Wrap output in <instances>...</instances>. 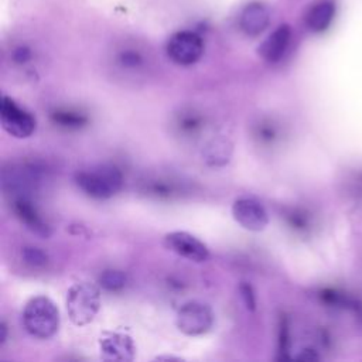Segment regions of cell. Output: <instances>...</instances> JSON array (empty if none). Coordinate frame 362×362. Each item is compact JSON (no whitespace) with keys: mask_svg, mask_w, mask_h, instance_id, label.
Returning <instances> with one entry per match:
<instances>
[{"mask_svg":"<svg viewBox=\"0 0 362 362\" xmlns=\"http://www.w3.org/2000/svg\"><path fill=\"white\" fill-rule=\"evenodd\" d=\"M99 351L105 361L127 362L134 359L136 345L126 332L106 331L99 338Z\"/></svg>","mask_w":362,"mask_h":362,"instance_id":"9","label":"cell"},{"mask_svg":"<svg viewBox=\"0 0 362 362\" xmlns=\"http://www.w3.org/2000/svg\"><path fill=\"white\" fill-rule=\"evenodd\" d=\"M164 246L170 252L195 263H202L209 259L208 246L185 230L168 232L164 236Z\"/></svg>","mask_w":362,"mask_h":362,"instance_id":"7","label":"cell"},{"mask_svg":"<svg viewBox=\"0 0 362 362\" xmlns=\"http://www.w3.org/2000/svg\"><path fill=\"white\" fill-rule=\"evenodd\" d=\"M0 122L1 127L13 137L27 139L30 137L37 127L35 117L21 107L13 98L3 96L0 107Z\"/></svg>","mask_w":362,"mask_h":362,"instance_id":"5","label":"cell"},{"mask_svg":"<svg viewBox=\"0 0 362 362\" xmlns=\"http://www.w3.org/2000/svg\"><path fill=\"white\" fill-rule=\"evenodd\" d=\"M0 331H1V335H0V342L3 344V342L6 341V334H7V327H6V324H4V322H1V325H0Z\"/></svg>","mask_w":362,"mask_h":362,"instance_id":"27","label":"cell"},{"mask_svg":"<svg viewBox=\"0 0 362 362\" xmlns=\"http://www.w3.org/2000/svg\"><path fill=\"white\" fill-rule=\"evenodd\" d=\"M288 325H287V320L284 317L280 318V324H279V355L277 359H287L288 355V345H290V339H288Z\"/></svg>","mask_w":362,"mask_h":362,"instance_id":"22","label":"cell"},{"mask_svg":"<svg viewBox=\"0 0 362 362\" xmlns=\"http://www.w3.org/2000/svg\"><path fill=\"white\" fill-rule=\"evenodd\" d=\"M290 40H291V28L290 25L287 24H280L259 47L257 52L259 55L270 62V64H274V62H279L287 48H288V44H290Z\"/></svg>","mask_w":362,"mask_h":362,"instance_id":"11","label":"cell"},{"mask_svg":"<svg viewBox=\"0 0 362 362\" xmlns=\"http://www.w3.org/2000/svg\"><path fill=\"white\" fill-rule=\"evenodd\" d=\"M49 119L55 126L66 130H78L89 122V117L85 113L69 107H58L52 110L49 113Z\"/></svg>","mask_w":362,"mask_h":362,"instance_id":"16","label":"cell"},{"mask_svg":"<svg viewBox=\"0 0 362 362\" xmlns=\"http://www.w3.org/2000/svg\"><path fill=\"white\" fill-rule=\"evenodd\" d=\"M204 116L192 109V107H187V109H181L173 120V127L175 130L177 134H180L181 137H194L197 136L202 127H204Z\"/></svg>","mask_w":362,"mask_h":362,"instance_id":"15","label":"cell"},{"mask_svg":"<svg viewBox=\"0 0 362 362\" xmlns=\"http://www.w3.org/2000/svg\"><path fill=\"white\" fill-rule=\"evenodd\" d=\"M11 209L16 218L34 235L40 238H49L51 228L47 221L41 216L40 211L34 205L30 197L27 195H16L11 201Z\"/></svg>","mask_w":362,"mask_h":362,"instance_id":"10","label":"cell"},{"mask_svg":"<svg viewBox=\"0 0 362 362\" xmlns=\"http://www.w3.org/2000/svg\"><path fill=\"white\" fill-rule=\"evenodd\" d=\"M270 23L269 10L257 1L249 3L239 16V27L240 30L250 37H256L262 34Z\"/></svg>","mask_w":362,"mask_h":362,"instance_id":"12","label":"cell"},{"mask_svg":"<svg viewBox=\"0 0 362 362\" xmlns=\"http://www.w3.org/2000/svg\"><path fill=\"white\" fill-rule=\"evenodd\" d=\"M204 54V41L194 31H178L167 42V55L178 65L195 64Z\"/></svg>","mask_w":362,"mask_h":362,"instance_id":"6","label":"cell"},{"mask_svg":"<svg viewBox=\"0 0 362 362\" xmlns=\"http://www.w3.org/2000/svg\"><path fill=\"white\" fill-rule=\"evenodd\" d=\"M232 153V144L225 137H216L212 139L204 151V158L209 165H223L229 161Z\"/></svg>","mask_w":362,"mask_h":362,"instance_id":"17","label":"cell"},{"mask_svg":"<svg viewBox=\"0 0 362 362\" xmlns=\"http://www.w3.org/2000/svg\"><path fill=\"white\" fill-rule=\"evenodd\" d=\"M284 218L288 223L296 230H305L308 228V216L303 209L298 208H291L284 212Z\"/></svg>","mask_w":362,"mask_h":362,"instance_id":"21","label":"cell"},{"mask_svg":"<svg viewBox=\"0 0 362 362\" xmlns=\"http://www.w3.org/2000/svg\"><path fill=\"white\" fill-rule=\"evenodd\" d=\"M65 304L68 317L75 325H88L100 308V290L88 281L74 283L66 291Z\"/></svg>","mask_w":362,"mask_h":362,"instance_id":"3","label":"cell"},{"mask_svg":"<svg viewBox=\"0 0 362 362\" xmlns=\"http://www.w3.org/2000/svg\"><path fill=\"white\" fill-rule=\"evenodd\" d=\"M98 284L100 288L110 291V293H117L123 290L127 284V277L122 270L116 269H106L103 270L99 277H98Z\"/></svg>","mask_w":362,"mask_h":362,"instance_id":"18","label":"cell"},{"mask_svg":"<svg viewBox=\"0 0 362 362\" xmlns=\"http://www.w3.org/2000/svg\"><path fill=\"white\" fill-rule=\"evenodd\" d=\"M297 358H298V359L310 361V359H318V355H317L313 349H304V351H303V354H300Z\"/></svg>","mask_w":362,"mask_h":362,"instance_id":"26","label":"cell"},{"mask_svg":"<svg viewBox=\"0 0 362 362\" xmlns=\"http://www.w3.org/2000/svg\"><path fill=\"white\" fill-rule=\"evenodd\" d=\"M21 257L25 264L34 269L44 267L48 263V255L37 246H24L21 249Z\"/></svg>","mask_w":362,"mask_h":362,"instance_id":"20","label":"cell"},{"mask_svg":"<svg viewBox=\"0 0 362 362\" xmlns=\"http://www.w3.org/2000/svg\"><path fill=\"white\" fill-rule=\"evenodd\" d=\"M13 61L18 65H24L27 64L28 61H31L33 58V52L31 49L27 47V45H20L17 47L14 51H13V55H11Z\"/></svg>","mask_w":362,"mask_h":362,"instance_id":"25","label":"cell"},{"mask_svg":"<svg viewBox=\"0 0 362 362\" xmlns=\"http://www.w3.org/2000/svg\"><path fill=\"white\" fill-rule=\"evenodd\" d=\"M233 219L250 232H260L269 223V215L260 201L252 197H240L232 204Z\"/></svg>","mask_w":362,"mask_h":362,"instance_id":"8","label":"cell"},{"mask_svg":"<svg viewBox=\"0 0 362 362\" xmlns=\"http://www.w3.org/2000/svg\"><path fill=\"white\" fill-rule=\"evenodd\" d=\"M140 191L154 199H173L181 195L182 187L178 180L168 175H153L141 181Z\"/></svg>","mask_w":362,"mask_h":362,"instance_id":"13","label":"cell"},{"mask_svg":"<svg viewBox=\"0 0 362 362\" xmlns=\"http://www.w3.org/2000/svg\"><path fill=\"white\" fill-rule=\"evenodd\" d=\"M75 184L90 198L107 199L116 195L123 185V174L113 164H98L75 173Z\"/></svg>","mask_w":362,"mask_h":362,"instance_id":"1","label":"cell"},{"mask_svg":"<svg viewBox=\"0 0 362 362\" xmlns=\"http://www.w3.org/2000/svg\"><path fill=\"white\" fill-rule=\"evenodd\" d=\"M239 293H240V298H242L245 307L249 311H255V308H256V296H255L253 287L247 281H242L239 284Z\"/></svg>","mask_w":362,"mask_h":362,"instance_id":"24","label":"cell"},{"mask_svg":"<svg viewBox=\"0 0 362 362\" xmlns=\"http://www.w3.org/2000/svg\"><path fill=\"white\" fill-rule=\"evenodd\" d=\"M156 359H157V361H163V359H165V361H182L181 358H175V356H168V355H164V356H157Z\"/></svg>","mask_w":362,"mask_h":362,"instance_id":"28","label":"cell"},{"mask_svg":"<svg viewBox=\"0 0 362 362\" xmlns=\"http://www.w3.org/2000/svg\"><path fill=\"white\" fill-rule=\"evenodd\" d=\"M253 137L263 146L273 144L279 137V129L272 120L260 119L253 126Z\"/></svg>","mask_w":362,"mask_h":362,"instance_id":"19","label":"cell"},{"mask_svg":"<svg viewBox=\"0 0 362 362\" xmlns=\"http://www.w3.org/2000/svg\"><path fill=\"white\" fill-rule=\"evenodd\" d=\"M175 325L182 334L188 337H198L206 334L212 328L214 313L205 303L188 301L178 308Z\"/></svg>","mask_w":362,"mask_h":362,"instance_id":"4","label":"cell"},{"mask_svg":"<svg viewBox=\"0 0 362 362\" xmlns=\"http://www.w3.org/2000/svg\"><path fill=\"white\" fill-rule=\"evenodd\" d=\"M335 16V4L331 0L315 3L305 14V25L313 33L325 31Z\"/></svg>","mask_w":362,"mask_h":362,"instance_id":"14","label":"cell"},{"mask_svg":"<svg viewBox=\"0 0 362 362\" xmlns=\"http://www.w3.org/2000/svg\"><path fill=\"white\" fill-rule=\"evenodd\" d=\"M59 310L49 297L35 296L24 305L23 325L34 338L48 339L54 337L59 328Z\"/></svg>","mask_w":362,"mask_h":362,"instance_id":"2","label":"cell"},{"mask_svg":"<svg viewBox=\"0 0 362 362\" xmlns=\"http://www.w3.org/2000/svg\"><path fill=\"white\" fill-rule=\"evenodd\" d=\"M119 64L124 68H139L143 64V57L134 49H124L117 57Z\"/></svg>","mask_w":362,"mask_h":362,"instance_id":"23","label":"cell"}]
</instances>
